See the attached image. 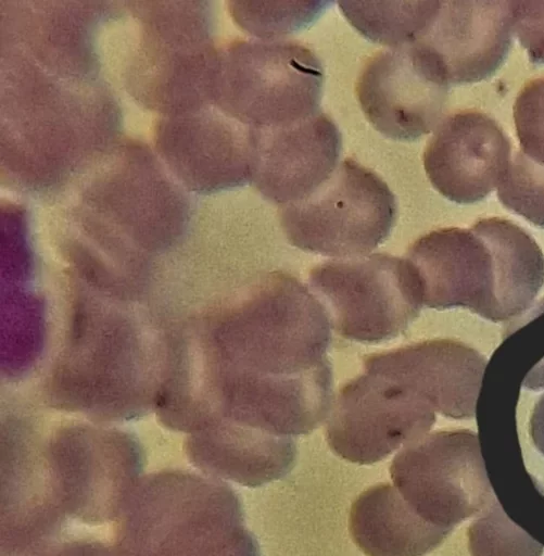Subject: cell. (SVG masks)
<instances>
[{
  "label": "cell",
  "instance_id": "d6986e66",
  "mask_svg": "<svg viewBox=\"0 0 544 556\" xmlns=\"http://www.w3.org/2000/svg\"><path fill=\"white\" fill-rule=\"evenodd\" d=\"M497 198L509 211L544 228V165L521 150L516 152L498 184Z\"/></svg>",
  "mask_w": 544,
  "mask_h": 556
},
{
  "label": "cell",
  "instance_id": "9c48e42d",
  "mask_svg": "<svg viewBox=\"0 0 544 556\" xmlns=\"http://www.w3.org/2000/svg\"><path fill=\"white\" fill-rule=\"evenodd\" d=\"M513 39V1H438L414 42L448 85L491 77L506 60Z\"/></svg>",
  "mask_w": 544,
  "mask_h": 556
},
{
  "label": "cell",
  "instance_id": "ac0fdd59",
  "mask_svg": "<svg viewBox=\"0 0 544 556\" xmlns=\"http://www.w3.org/2000/svg\"><path fill=\"white\" fill-rule=\"evenodd\" d=\"M471 556H542L543 546L509 519L494 497L468 528Z\"/></svg>",
  "mask_w": 544,
  "mask_h": 556
},
{
  "label": "cell",
  "instance_id": "8fae6325",
  "mask_svg": "<svg viewBox=\"0 0 544 556\" xmlns=\"http://www.w3.org/2000/svg\"><path fill=\"white\" fill-rule=\"evenodd\" d=\"M252 128V182L280 206L307 197L339 165L341 132L320 110L288 125Z\"/></svg>",
  "mask_w": 544,
  "mask_h": 556
},
{
  "label": "cell",
  "instance_id": "277c9868",
  "mask_svg": "<svg viewBox=\"0 0 544 556\" xmlns=\"http://www.w3.org/2000/svg\"><path fill=\"white\" fill-rule=\"evenodd\" d=\"M396 213L385 181L346 159L307 197L281 205L279 219L291 245L340 260L367 255L385 241Z\"/></svg>",
  "mask_w": 544,
  "mask_h": 556
},
{
  "label": "cell",
  "instance_id": "3957f363",
  "mask_svg": "<svg viewBox=\"0 0 544 556\" xmlns=\"http://www.w3.org/2000/svg\"><path fill=\"white\" fill-rule=\"evenodd\" d=\"M324 68L292 40H239L217 59L216 97L225 113L250 127H275L319 111Z\"/></svg>",
  "mask_w": 544,
  "mask_h": 556
},
{
  "label": "cell",
  "instance_id": "9a60e30c",
  "mask_svg": "<svg viewBox=\"0 0 544 556\" xmlns=\"http://www.w3.org/2000/svg\"><path fill=\"white\" fill-rule=\"evenodd\" d=\"M471 227L493 254L497 323L520 316L531 307L544 283L542 250L524 229L505 218H481Z\"/></svg>",
  "mask_w": 544,
  "mask_h": 556
},
{
  "label": "cell",
  "instance_id": "44dd1931",
  "mask_svg": "<svg viewBox=\"0 0 544 556\" xmlns=\"http://www.w3.org/2000/svg\"><path fill=\"white\" fill-rule=\"evenodd\" d=\"M513 33L529 60L544 65V1H513Z\"/></svg>",
  "mask_w": 544,
  "mask_h": 556
},
{
  "label": "cell",
  "instance_id": "6da1fadb",
  "mask_svg": "<svg viewBox=\"0 0 544 556\" xmlns=\"http://www.w3.org/2000/svg\"><path fill=\"white\" fill-rule=\"evenodd\" d=\"M219 336L225 390L275 394L332 386L328 313L289 274H268L227 317Z\"/></svg>",
  "mask_w": 544,
  "mask_h": 556
},
{
  "label": "cell",
  "instance_id": "5bb4252c",
  "mask_svg": "<svg viewBox=\"0 0 544 556\" xmlns=\"http://www.w3.org/2000/svg\"><path fill=\"white\" fill-rule=\"evenodd\" d=\"M349 525L367 556H423L448 535L418 516L389 483L374 485L354 501Z\"/></svg>",
  "mask_w": 544,
  "mask_h": 556
},
{
  "label": "cell",
  "instance_id": "e0dca14e",
  "mask_svg": "<svg viewBox=\"0 0 544 556\" xmlns=\"http://www.w3.org/2000/svg\"><path fill=\"white\" fill-rule=\"evenodd\" d=\"M330 1H233L230 13L246 33L279 40L314 23Z\"/></svg>",
  "mask_w": 544,
  "mask_h": 556
},
{
  "label": "cell",
  "instance_id": "ffe728a7",
  "mask_svg": "<svg viewBox=\"0 0 544 556\" xmlns=\"http://www.w3.org/2000/svg\"><path fill=\"white\" fill-rule=\"evenodd\" d=\"M513 112L520 150L544 165V77L529 81L520 90Z\"/></svg>",
  "mask_w": 544,
  "mask_h": 556
},
{
  "label": "cell",
  "instance_id": "30bf717a",
  "mask_svg": "<svg viewBox=\"0 0 544 556\" xmlns=\"http://www.w3.org/2000/svg\"><path fill=\"white\" fill-rule=\"evenodd\" d=\"M511 142L485 113L465 110L439 124L423 155L426 175L443 197L468 204L486 198L510 163Z\"/></svg>",
  "mask_w": 544,
  "mask_h": 556
},
{
  "label": "cell",
  "instance_id": "4fadbf2b",
  "mask_svg": "<svg viewBox=\"0 0 544 556\" xmlns=\"http://www.w3.org/2000/svg\"><path fill=\"white\" fill-rule=\"evenodd\" d=\"M384 365L406 377L435 413L454 419L476 415L486 358L455 340L434 339L377 353Z\"/></svg>",
  "mask_w": 544,
  "mask_h": 556
},
{
  "label": "cell",
  "instance_id": "5b68a950",
  "mask_svg": "<svg viewBox=\"0 0 544 556\" xmlns=\"http://www.w3.org/2000/svg\"><path fill=\"white\" fill-rule=\"evenodd\" d=\"M309 285L336 332L356 342L396 338L423 306L415 266L385 253L325 262L311 270Z\"/></svg>",
  "mask_w": 544,
  "mask_h": 556
},
{
  "label": "cell",
  "instance_id": "7402d4cb",
  "mask_svg": "<svg viewBox=\"0 0 544 556\" xmlns=\"http://www.w3.org/2000/svg\"><path fill=\"white\" fill-rule=\"evenodd\" d=\"M35 556H119L115 545L99 541L75 540L49 545Z\"/></svg>",
  "mask_w": 544,
  "mask_h": 556
},
{
  "label": "cell",
  "instance_id": "8992f818",
  "mask_svg": "<svg viewBox=\"0 0 544 556\" xmlns=\"http://www.w3.org/2000/svg\"><path fill=\"white\" fill-rule=\"evenodd\" d=\"M327 419L331 450L370 465L426 435L435 410L408 379L368 355L364 372L341 388Z\"/></svg>",
  "mask_w": 544,
  "mask_h": 556
},
{
  "label": "cell",
  "instance_id": "7a4b0ae2",
  "mask_svg": "<svg viewBox=\"0 0 544 556\" xmlns=\"http://www.w3.org/2000/svg\"><path fill=\"white\" fill-rule=\"evenodd\" d=\"M119 518V556H261L238 494L216 478L147 477Z\"/></svg>",
  "mask_w": 544,
  "mask_h": 556
},
{
  "label": "cell",
  "instance_id": "603a6c76",
  "mask_svg": "<svg viewBox=\"0 0 544 556\" xmlns=\"http://www.w3.org/2000/svg\"><path fill=\"white\" fill-rule=\"evenodd\" d=\"M529 429L533 444L544 455V395L533 408Z\"/></svg>",
  "mask_w": 544,
  "mask_h": 556
},
{
  "label": "cell",
  "instance_id": "7c38bea8",
  "mask_svg": "<svg viewBox=\"0 0 544 556\" xmlns=\"http://www.w3.org/2000/svg\"><path fill=\"white\" fill-rule=\"evenodd\" d=\"M406 258L418 273L423 305L465 307L497 323L494 258L472 227L430 231L409 247Z\"/></svg>",
  "mask_w": 544,
  "mask_h": 556
},
{
  "label": "cell",
  "instance_id": "2e32d148",
  "mask_svg": "<svg viewBox=\"0 0 544 556\" xmlns=\"http://www.w3.org/2000/svg\"><path fill=\"white\" fill-rule=\"evenodd\" d=\"M438 1L339 2L350 24L370 41L398 48L415 42Z\"/></svg>",
  "mask_w": 544,
  "mask_h": 556
},
{
  "label": "cell",
  "instance_id": "52a82bcc",
  "mask_svg": "<svg viewBox=\"0 0 544 556\" xmlns=\"http://www.w3.org/2000/svg\"><path fill=\"white\" fill-rule=\"evenodd\" d=\"M390 473L416 514L448 534L494 498L479 438L466 429L437 431L404 446Z\"/></svg>",
  "mask_w": 544,
  "mask_h": 556
},
{
  "label": "cell",
  "instance_id": "ba28073f",
  "mask_svg": "<svg viewBox=\"0 0 544 556\" xmlns=\"http://www.w3.org/2000/svg\"><path fill=\"white\" fill-rule=\"evenodd\" d=\"M448 86L432 60L410 43L370 56L355 91L365 116L379 132L410 141L437 128Z\"/></svg>",
  "mask_w": 544,
  "mask_h": 556
}]
</instances>
